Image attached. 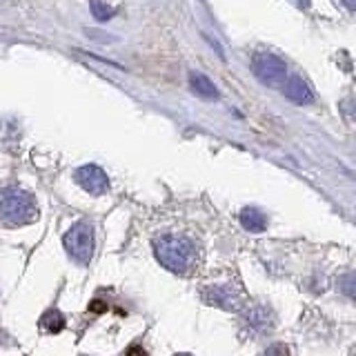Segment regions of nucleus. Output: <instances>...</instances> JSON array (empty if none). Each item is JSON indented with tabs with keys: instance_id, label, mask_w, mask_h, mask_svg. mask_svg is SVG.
<instances>
[{
	"instance_id": "4468645a",
	"label": "nucleus",
	"mask_w": 356,
	"mask_h": 356,
	"mask_svg": "<svg viewBox=\"0 0 356 356\" xmlns=\"http://www.w3.org/2000/svg\"><path fill=\"white\" fill-rule=\"evenodd\" d=\"M287 354H289V350L285 348V345H281V343L272 345V348L265 352V356H287Z\"/></svg>"
},
{
	"instance_id": "7ed1b4c3",
	"label": "nucleus",
	"mask_w": 356,
	"mask_h": 356,
	"mask_svg": "<svg viewBox=\"0 0 356 356\" xmlns=\"http://www.w3.org/2000/svg\"><path fill=\"white\" fill-rule=\"evenodd\" d=\"M65 250L76 263L87 265L94 256V227L87 220H81L72 225L65 234Z\"/></svg>"
},
{
	"instance_id": "f03ea898",
	"label": "nucleus",
	"mask_w": 356,
	"mask_h": 356,
	"mask_svg": "<svg viewBox=\"0 0 356 356\" xmlns=\"http://www.w3.org/2000/svg\"><path fill=\"white\" fill-rule=\"evenodd\" d=\"M38 218V205L29 192L20 187L0 189V220L9 227L29 225Z\"/></svg>"
},
{
	"instance_id": "ddd939ff",
	"label": "nucleus",
	"mask_w": 356,
	"mask_h": 356,
	"mask_svg": "<svg viewBox=\"0 0 356 356\" xmlns=\"http://www.w3.org/2000/svg\"><path fill=\"white\" fill-rule=\"evenodd\" d=\"M87 309L92 312V314H105V312L109 309V305L105 303V300L96 298V300H92V303H89V307H87Z\"/></svg>"
},
{
	"instance_id": "20e7f679",
	"label": "nucleus",
	"mask_w": 356,
	"mask_h": 356,
	"mask_svg": "<svg viewBox=\"0 0 356 356\" xmlns=\"http://www.w3.org/2000/svg\"><path fill=\"white\" fill-rule=\"evenodd\" d=\"M252 67H254V74L259 76V81H263L265 85H270V87H281L285 83V78H287L285 63L274 54H267V51L254 54Z\"/></svg>"
},
{
	"instance_id": "0eeeda50",
	"label": "nucleus",
	"mask_w": 356,
	"mask_h": 356,
	"mask_svg": "<svg viewBox=\"0 0 356 356\" xmlns=\"http://www.w3.org/2000/svg\"><path fill=\"white\" fill-rule=\"evenodd\" d=\"M243 321L256 332H267V330H272V325H274V314H272V309L267 305L254 303V305H250L248 309H245Z\"/></svg>"
},
{
	"instance_id": "6e6552de",
	"label": "nucleus",
	"mask_w": 356,
	"mask_h": 356,
	"mask_svg": "<svg viewBox=\"0 0 356 356\" xmlns=\"http://www.w3.org/2000/svg\"><path fill=\"white\" fill-rule=\"evenodd\" d=\"M281 87H283V94L289 100H292V103H296V105H309L312 100H314V94H312L309 85L300 76L285 78V83Z\"/></svg>"
},
{
	"instance_id": "39448f33",
	"label": "nucleus",
	"mask_w": 356,
	"mask_h": 356,
	"mask_svg": "<svg viewBox=\"0 0 356 356\" xmlns=\"http://www.w3.org/2000/svg\"><path fill=\"white\" fill-rule=\"evenodd\" d=\"M203 300L207 305H214L227 312L241 309V289L234 283H220V285H207L203 289Z\"/></svg>"
},
{
	"instance_id": "f257e3e1",
	"label": "nucleus",
	"mask_w": 356,
	"mask_h": 356,
	"mask_svg": "<svg viewBox=\"0 0 356 356\" xmlns=\"http://www.w3.org/2000/svg\"><path fill=\"white\" fill-rule=\"evenodd\" d=\"M154 254L165 270L174 274H189L198 261V250L194 241L181 234H163L154 241Z\"/></svg>"
},
{
	"instance_id": "9d476101",
	"label": "nucleus",
	"mask_w": 356,
	"mask_h": 356,
	"mask_svg": "<svg viewBox=\"0 0 356 356\" xmlns=\"http://www.w3.org/2000/svg\"><path fill=\"white\" fill-rule=\"evenodd\" d=\"M241 225L248 232L259 234V232H263L267 227V216L259 207H245L241 211Z\"/></svg>"
},
{
	"instance_id": "1a4fd4ad",
	"label": "nucleus",
	"mask_w": 356,
	"mask_h": 356,
	"mask_svg": "<svg viewBox=\"0 0 356 356\" xmlns=\"http://www.w3.org/2000/svg\"><path fill=\"white\" fill-rule=\"evenodd\" d=\"M189 87H192V92L200 98L205 100H214L218 98V89L216 85L209 81V78L205 74H192L189 76Z\"/></svg>"
},
{
	"instance_id": "423d86ee",
	"label": "nucleus",
	"mask_w": 356,
	"mask_h": 356,
	"mask_svg": "<svg viewBox=\"0 0 356 356\" xmlns=\"http://www.w3.org/2000/svg\"><path fill=\"white\" fill-rule=\"evenodd\" d=\"M76 183L92 196H103L109 189L107 174L98 165H85L76 172Z\"/></svg>"
},
{
	"instance_id": "dca6fc26",
	"label": "nucleus",
	"mask_w": 356,
	"mask_h": 356,
	"mask_svg": "<svg viewBox=\"0 0 356 356\" xmlns=\"http://www.w3.org/2000/svg\"><path fill=\"white\" fill-rule=\"evenodd\" d=\"M341 3L348 7L350 11H354V7H356V0H341Z\"/></svg>"
},
{
	"instance_id": "f3484780",
	"label": "nucleus",
	"mask_w": 356,
	"mask_h": 356,
	"mask_svg": "<svg viewBox=\"0 0 356 356\" xmlns=\"http://www.w3.org/2000/svg\"><path fill=\"white\" fill-rule=\"evenodd\" d=\"M350 278H352V276H345V283H350ZM345 292H348V294L352 296V289H350V285H345Z\"/></svg>"
},
{
	"instance_id": "9b49d317",
	"label": "nucleus",
	"mask_w": 356,
	"mask_h": 356,
	"mask_svg": "<svg viewBox=\"0 0 356 356\" xmlns=\"http://www.w3.org/2000/svg\"><path fill=\"white\" fill-rule=\"evenodd\" d=\"M40 327L47 330L49 334H60L65 330V316L58 309H47L40 316Z\"/></svg>"
},
{
	"instance_id": "f8f14e48",
	"label": "nucleus",
	"mask_w": 356,
	"mask_h": 356,
	"mask_svg": "<svg viewBox=\"0 0 356 356\" xmlns=\"http://www.w3.org/2000/svg\"><path fill=\"white\" fill-rule=\"evenodd\" d=\"M92 9H94V16H96L98 20H107V18H111V9H109L107 5L100 3V0H92Z\"/></svg>"
},
{
	"instance_id": "a211bd4d",
	"label": "nucleus",
	"mask_w": 356,
	"mask_h": 356,
	"mask_svg": "<svg viewBox=\"0 0 356 356\" xmlns=\"http://www.w3.org/2000/svg\"><path fill=\"white\" fill-rule=\"evenodd\" d=\"M296 3H298L300 7H305V9L309 7V0H296Z\"/></svg>"
},
{
	"instance_id": "6ab92c4d",
	"label": "nucleus",
	"mask_w": 356,
	"mask_h": 356,
	"mask_svg": "<svg viewBox=\"0 0 356 356\" xmlns=\"http://www.w3.org/2000/svg\"><path fill=\"white\" fill-rule=\"evenodd\" d=\"M176 356H189V354H176Z\"/></svg>"
},
{
	"instance_id": "2eb2a0df",
	"label": "nucleus",
	"mask_w": 356,
	"mask_h": 356,
	"mask_svg": "<svg viewBox=\"0 0 356 356\" xmlns=\"http://www.w3.org/2000/svg\"><path fill=\"white\" fill-rule=\"evenodd\" d=\"M125 356H147V352H145V350L140 348V345H131Z\"/></svg>"
}]
</instances>
